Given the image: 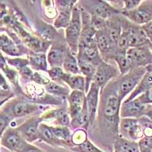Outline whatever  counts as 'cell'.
I'll return each mask as SVG.
<instances>
[{
    "mask_svg": "<svg viewBox=\"0 0 152 152\" xmlns=\"http://www.w3.org/2000/svg\"><path fill=\"white\" fill-rule=\"evenodd\" d=\"M5 100H7V99H6V100H1V101H0V106H2V104H3V103L5 101Z\"/></svg>",
    "mask_w": 152,
    "mask_h": 152,
    "instance_id": "f907efd6",
    "label": "cell"
},
{
    "mask_svg": "<svg viewBox=\"0 0 152 152\" xmlns=\"http://www.w3.org/2000/svg\"><path fill=\"white\" fill-rule=\"evenodd\" d=\"M142 28L143 29V31H145V33L146 34V36H147L148 39L149 41L152 44V21L142 25Z\"/></svg>",
    "mask_w": 152,
    "mask_h": 152,
    "instance_id": "7bdbcfd3",
    "label": "cell"
},
{
    "mask_svg": "<svg viewBox=\"0 0 152 152\" xmlns=\"http://www.w3.org/2000/svg\"><path fill=\"white\" fill-rule=\"evenodd\" d=\"M43 119L41 117H32L17 129L21 136L28 143L39 139V126Z\"/></svg>",
    "mask_w": 152,
    "mask_h": 152,
    "instance_id": "8992f818",
    "label": "cell"
},
{
    "mask_svg": "<svg viewBox=\"0 0 152 152\" xmlns=\"http://www.w3.org/2000/svg\"><path fill=\"white\" fill-rule=\"evenodd\" d=\"M37 29L42 39L46 41L51 42V40H54L55 37L56 36V31L53 27L45 23H41L40 25H38Z\"/></svg>",
    "mask_w": 152,
    "mask_h": 152,
    "instance_id": "1f68e13d",
    "label": "cell"
},
{
    "mask_svg": "<svg viewBox=\"0 0 152 152\" xmlns=\"http://www.w3.org/2000/svg\"><path fill=\"white\" fill-rule=\"evenodd\" d=\"M122 21L118 18L117 15L112 17L109 20H107V26H106L104 31L109 37L111 41L114 45L117 47V43L120 37L123 30H122Z\"/></svg>",
    "mask_w": 152,
    "mask_h": 152,
    "instance_id": "2e32d148",
    "label": "cell"
},
{
    "mask_svg": "<svg viewBox=\"0 0 152 152\" xmlns=\"http://www.w3.org/2000/svg\"><path fill=\"white\" fill-rule=\"evenodd\" d=\"M145 73V67L135 68L131 70L128 75L123 78L117 91V94L120 100H123L126 95L131 94L134 91Z\"/></svg>",
    "mask_w": 152,
    "mask_h": 152,
    "instance_id": "7a4b0ae2",
    "label": "cell"
},
{
    "mask_svg": "<svg viewBox=\"0 0 152 152\" xmlns=\"http://www.w3.org/2000/svg\"><path fill=\"white\" fill-rule=\"evenodd\" d=\"M47 73L53 81H62L66 72H65L62 67H54L48 70Z\"/></svg>",
    "mask_w": 152,
    "mask_h": 152,
    "instance_id": "d590c367",
    "label": "cell"
},
{
    "mask_svg": "<svg viewBox=\"0 0 152 152\" xmlns=\"http://www.w3.org/2000/svg\"><path fill=\"white\" fill-rule=\"evenodd\" d=\"M20 72H21V74L22 75V76H24V78H28V79H31L34 72L33 71V69H31V68L28 66L24 67L23 69H21V70H20Z\"/></svg>",
    "mask_w": 152,
    "mask_h": 152,
    "instance_id": "ee69618b",
    "label": "cell"
},
{
    "mask_svg": "<svg viewBox=\"0 0 152 152\" xmlns=\"http://www.w3.org/2000/svg\"><path fill=\"white\" fill-rule=\"evenodd\" d=\"M120 132L125 138L135 141L142 138L143 131L135 118H123L119 124Z\"/></svg>",
    "mask_w": 152,
    "mask_h": 152,
    "instance_id": "ba28073f",
    "label": "cell"
},
{
    "mask_svg": "<svg viewBox=\"0 0 152 152\" xmlns=\"http://www.w3.org/2000/svg\"><path fill=\"white\" fill-rule=\"evenodd\" d=\"M5 66V59H4V58L2 56L0 55V68H1V69H3Z\"/></svg>",
    "mask_w": 152,
    "mask_h": 152,
    "instance_id": "681fc988",
    "label": "cell"
},
{
    "mask_svg": "<svg viewBox=\"0 0 152 152\" xmlns=\"http://www.w3.org/2000/svg\"><path fill=\"white\" fill-rule=\"evenodd\" d=\"M77 59L91 62L95 66H98L102 62H104L103 59L100 57V52H99L96 43L91 44V45L78 46Z\"/></svg>",
    "mask_w": 152,
    "mask_h": 152,
    "instance_id": "7c38bea8",
    "label": "cell"
},
{
    "mask_svg": "<svg viewBox=\"0 0 152 152\" xmlns=\"http://www.w3.org/2000/svg\"><path fill=\"white\" fill-rule=\"evenodd\" d=\"M25 43L34 53H45L51 45V42L28 34L24 38Z\"/></svg>",
    "mask_w": 152,
    "mask_h": 152,
    "instance_id": "603a6c76",
    "label": "cell"
},
{
    "mask_svg": "<svg viewBox=\"0 0 152 152\" xmlns=\"http://www.w3.org/2000/svg\"><path fill=\"white\" fill-rule=\"evenodd\" d=\"M21 152H43L41 149H40L39 148L36 147L34 145H31V144L26 142L24 147L23 148Z\"/></svg>",
    "mask_w": 152,
    "mask_h": 152,
    "instance_id": "f6af8a7d",
    "label": "cell"
},
{
    "mask_svg": "<svg viewBox=\"0 0 152 152\" xmlns=\"http://www.w3.org/2000/svg\"><path fill=\"white\" fill-rule=\"evenodd\" d=\"M78 59L80 72H81V75L85 78V81H86L85 93H88L92 81H93L95 73H96V71H97V67L89 62L82 60V59Z\"/></svg>",
    "mask_w": 152,
    "mask_h": 152,
    "instance_id": "44dd1931",
    "label": "cell"
},
{
    "mask_svg": "<svg viewBox=\"0 0 152 152\" xmlns=\"http://www.w3.org/2000/svg\"><path fill=\"white\" fill-rule=\"evenodd\" d=\"M86 96L85 92L80 91H72L68 97L69 100V113L73 119L78 116L82 110Z\"/></svg>",
    "mask_w": 152,
    "mask_h": 152,
    "instance_id": "5bb4252c",
    "label": "cell"
},
{
    "mask_svg": "<svg viewBox=\"0 0 152 152\" xmlns=\"http://www.w3.org/2000/svg\"><path fill=\"white\" fill-rule=\"evenodd\" d=\"M71 124L74 128L84 127L85 129H88V126L90 124V115H89L88 107H87L86 99H85L82 110L77 117L72 119Z\"/></svg>",
    "mask_w": 152,
    "mask_h": 152,
    "instance_id": "83f0119b",
    "label": "cell"
},
{
    "mask_svg": "<svg viewBox=\"0 0 152 152\" xmlns=\"http://www.w3.org/2000/svg\"><path fill=\"white\" fill-rule=\"evenodd\" d=\"M31 81H33L34 82H35L37 85H44L46 86L47 85H48L50 82V78H47L45 75L40 74L38 72H34L32 78H31Z\"/></svg>",
    "mask_w": 152,
    "mask_h": 152,
    "instance_id": "f35d334b",
    "label": "cell"
},
{
    "mask_svg": "<svg viewBox=\"0 0 152 152\" xmlns=\"http://www.w3.org/2000/svg\"><path fill=\"white\" fill-rule=\"evenodd\" d=\"M138 143L140 152H152V137H142Z\"/></svg>",
    "mask_w": 152,
    "mask_h": 152,
    "instance_id": "8d00e7d4",
    "label": "cell"
},
{
    "mask_svg": "<svg viewBox=\"0 0 152 152\" xmlns=\"http://www.w3.org/2000/svg\"><path fill=\"white\" fill-rule=\"evenodd\" d=\"M87 139H88V135L85 130L78 129L71 137V143H72V146H78L83 144Z\"/></svg>",
    "mask_w": 152,
    "mask_h": 152,
    "instance_id": "e575fe53",
    "label": "cell"
},
{
    "mask_svg": "<svg viewBox=\"0 0 152 152\" xmlns=\"http://www.w3.org/2000/svg\"><path fill=\"white\" fill-rule=\"evenodd\" d=\"M122 100L117 94L109 95L106 100L105 106L103 109L104 116L107 121L116 125L119 122V113Z\"/></svg>",
    "mask_w": 152,
    "mask_h": 152,
    "instance_id": "9c48e42d",
    "label": "cell"
},
{
    "mask_svg": "<svg viewBox=\"0 0 152 152\" xmlns=\"http://www.w3.org/2000/svg\"><path fill=\"white\" fill-rule=\"evenodd\" d=\"M120 110V115L123 118H135L138 117L144 113L145 105H142L136 99H134L129 102H123Z\"/></svg>",
    "mask_w": 152,
    "mask_h": 152,
    "instance_id": "ac0fdd59",
    "label": "cell"
},
{
    "mask_svg": "<svg viewBox=\"0 0 152 152\" xmlns=\"http://www.w3.org/2000/svg\"><path fill=\"white\" fill-rule=\"evenodd\" d=\"M62 81L66 82L72 91L85 92L86 81L82 75H70L66 73Z\"/></svg>",
    "mask_w": 152,
    "mask_h": 152,
    "instance_id": "7402d4cb",
    "label": "cell"
},
{
    "mask_svg": "<svg viewBox=\"0 0 152 152\" xmlns=\"http://www.w3.org/2000/svg\"><path fill=\"white\" fill-rule=\"evenodd\" d=\"M114 59L117 63L119 70L122 75L128 74L133 69L132 65L129 59L126 57V53H118L117 54L114 56Z\"/></svg>",
    "mask_w": 152,
    "mask_h": 152,
    "instance_id": "f546056e",
    "label": "cell"
},
{
    "mask_svg": "<svg viewBox=\"0 0 152 152\" xmlns=\"http://www.w3.org/2000/svg\"><path fill=\"white\" fill-rule=\"evenodd\" d=\"M26 142L17 129L11 128L5 132L1 140L2 145L13 152H21Z\"/></svg>",
    "mask_w": 152,
    "mask_h": 152,
    "instance_id": "30bf717a",
    "label": "cell"
},
{
    "mask_svg": "<svg viewBox=\"0 0 152 152\" xmlns=\"http://www.w3.org/2000/svg\"><path fill=\"white\" fill-rule=\"evenodd\" d=\"M123 15L136 25H144L152 21V1H143L136 9L123 12Z\"/></svg>",
    "mask_w": 152,
    "mask_h": 152,
    "instance_id": "3957f363",
    "label": "cell"
},
{
    "mask_svg": "<svg viewBox=\"0 0 152 152\" xmlns=\"http://www.w3.org/2000/svg\"><path fill=\"white\" fill-rule=\"evenodd\" d=\"M2 69H3L4 72L5 73V75H6V76H7V78L12 81V83H15V84L17 83L18 74L15 70L7 67L6 66H5Z\"/></svg>",
    "mask_w": 152,
    "mask_h": 152,
    "instance_id": "b9f144b4",
    "label": "cell"
},
{
    "mask_svg": "<svg viewBox=\"0 0 152 152\" xmlns=\"http://www.w3.org/2000/svg\"><path fill=\"white\" fill-rule=\"evenodd\" d=\"M70 149L75 152H104L94 145L88 138L83 144L78 146H72Z\"/></svg>",
    "mask_w": 152,
    "mask_h": 152,
    "instance_id": "836d02e7",
    "label": "cell"
},
{
    "mask_svg": "<svg viewBox=\"0 0 152 152\" xmlns=\"http://www.w3.org/2000/svg\"><path fill=\"white\" fill-rule=\"evenodd\" d=\"M29 63L32 69L37 71L48 72L47 58L45 53H34L29 56Z\"/></svg>",
    "mask_w": 152,
    "mask_h": 152,
    "instance_id": "d4e9b609",
    "label": "cell"
},
{
    "mask_svg": "<svg viewBox=\"0 0 152 152\" xmlns=\"http://www.w3.org/2000/svg\"><path fill=\"white\" fill-rule=\"evenodd\" d=\"M39 139L52 146H63L66 142L59 140L54 135L51 126L40 123L39 126Z\"/></svg>",
    "mask_w": 152,
    "mask_h": 152,
    "instance_id": "d6986e66",
    "label": "cell"
},
{
    "mask_svg": "<svg viewBox=\"0 0 152 152\" xmlns=\"http://www.w3.org/2000/svg\"><path fill=\"white\" fill-rule=\"evenodd\" d=\"M113 152H119V151H118L117 150H116V149H115V150H114V151H113Z\"/></svg>",
    "mask_w": 152,
    "mask_h": 152,
    "instance_id": "f5cc1de1",
    "label": "cell"
},
{
    "mask_svg": "<svg viewBox=\"0 0 152 152\" xmlns=\"http://www.w3.org/2000/svg\"><path fill=\"white\" fill-rule=\"evenodd\" d=\"M8 62L11 66H14L16 69L21 70L25 66H29V59H23V58H14V59H9Z\"/></svg>",
    "mask_w": 152,
    "mask_h": 152,
    "instance_id": "74e56055",
    "label": "cell"
},
{
    "mask_svg": "<svg viewBox=\"0 0 152 152\" xmlns=\"http://www.w3.org/2000/svg\"><path fill=\"white\" fill-rule=\"evenodd\" d=\"M69 49L60 43H54L51 46L47 54V62L51 68L61 67Z\"/></svg>",
    "mask_w": 152,
    "mask_h": 152,
    "instance_id": "4fadbf2b",
    "label": "cell"
},
{
    "mask_svg": "<svg viewBox=\"0 0 152 152\" xmlns=\"http://www.w3.org/2000/svg\"><path fill=\"white\" fill-rule=\"evenodd\" d=\"M115 149L119 152H140L138 143L123 137H119L116 139Z\"/></svg>",
    "mask_w": 152,
    "mask_h": 152,
    "instance_id": "4316f807",
    "label": "cell"
},
{
    "mask_svg": "<svg viewBox=\"0 0 152 152\" xmlns=\"http://www.w3.org/2000/svg\"><path fill=\"white\" fill-rule=\"evenodd\" d=\"M135 99L142 105L152 104V88L148 90L147 91H145V93L139 95Z\"/></svg>",
    "mask_w": 152,
    "mask_h": 152,
    "instance_id": "ab89813d",
    "label": "cell"
},
{
    "mask_svg": "<svg viewBox=\"0 0 152 152\" xmlns=\"http://www.w3.org/2000/svg\"><path fill=\"white\" fill-rule=\"evenodd\" d=\"M45 90L50 94L56 96V97H69L70 92L68 88L56 83L54 81H50L48 85L45 86Z\"/></svg>",
    "mask_w": 152,
    "mask_h": 152,
    "instance_id": "4dcf8cb0",
    "label": "cell"
},
{
    "mask_svg": "<svg viewBox=\"0 0 152 152\" xmlns=\"http://www.w3.org/2000/svg\"><path fill=\"white\" fill-rule=\"evenodd\" d=\"M117 75V69L104 62L97 67V71L92 82L96 84L101 89L109 82L110 80Z\"/></svg>",
    "mask_w": 152,
    "mask_h": 152,
    "instance_id": "8fae6325",
    "label": "cell"
},
{
    "mask_svg": "<svg viewBox=\"0 0 152 152\" xmlns=\"http://www.w3.org/2000/svg\"><path fill=\"white\" fill-rule=\"evenodd\" d=\"M39 110V106L36 104H31L28 102L21 101L18 102L13 107L12 114L15 117H22L28 116L32 113H34Z\"/></svg>",
    "mask_w": 152,
    "mask_h": 152,
    "instance_id": "cb8c5ba5",
    "label": "cell"
},
{
    "mask_svg": "<svg viewBox=\"0 0 152 152\" xmlns=\"http://www.w3.org/2000/svg\"><path fill=\"white\" fill-rule=\"evenodd\" d=\"M51 129L54 135L59 140L64 142L71 140V132L67 126H51Z\"/></svg>",
    "mask_w": 152,
    "mask_h": 152,
    "instance_id": "d6a6232c",
    "label": "cell"
},
{
    "mask_svg": "<svg viewBox=\"0 0 152 152\" xmlns=\"http://www.w3.org/2000/svg\"><path fill=\"white\" fill-rule=\"evenodd\" d=\"M95 40H96V43H97L100 54L104 56L110 55L113 50L114 47H116L113 43L109 37L107 36L104 30V31H98L96 32Z\"/></svg>",
    "mask_w": 152,
    "mask_h": 152,
    "instance_id": "e0dca14e",
    "label": "cell"
},
{
    "mask_svg": "<svg viewBox=\"0 0 152 152\" xmlns=\"http://www.w3.org/2000/svg\"><path fill=\"white\" fill-rule=\"evenodd\" d=\"M0 88H2V89L7 91H9V86L8 85L7 81L1 73H0Z\"/></svg>",
    "mask_w": 152,
    "mask_h": 152,
    "instance_id": "7dc6e473",
    "label": "cell"
},
{
    "mask_svg": "<svg viewBox=\"0 0 152 152\" xmlns=\"http://www.w3.org/2000/svg\"><path fill=\"white\" fill-rule=\"evenodd\" d=\"M8 94H9V91H5L4 89H2V88H0V98L7 97Z\"/></svg>",
    "mask_w": 152,
    "mask_h": 152,
    "instance_id": "c3c4849f",
    "label": "cell"
},
{
    "mask_svg": "<svg viewBox=\"0 0 152 152\" xmlns=\"http://www.w3.org/2000/svg\"><path fill=\"white\" fill-rule=\"evenodd\" d=\"M150 49H151V53H152V44H151V45Z\"/></svg>",
    "mask_w": 152,
    "mask_h": 152,
    "instance_id": "816d5d0a",
    "label": "cell"
},
{
    "mask_svg": "<svg viewBox=\"0 0 152 152\" xmlns=\"http://www.w3.org/2000/svg\"><path fill=\"white\" fill-rule=\"evenodd\" d=\"M62 69L65 72L70 75H81L78 66V59L75 56L70 52V50L67 52L63 63H62Z\"/></svg>",
    "mask_w": 152,
    "mask_h": 152,
    "instance_id": "484cf974",
    "label": "cell"
},
{
    "mask_svg": "<svg viewBox=\"0 0 152 152\" xmlns=\"http://www.w3.org/2000/svg\"><path fill=\"white\" fill-rule=\"evenodd\" d=\"M85 9L88 14L109 20L112 17L122 13L116 8L113 7L108 2L104 1H85Z\"/></svg>",
    "mask_w": 152,
    "mask_h": 152,
    "instance_id": "277c9868",
    "label": "cell"
},
{
    "mask_svg": "<svg viewBox=\"0 0 152 152\" xmlns=\"http://www.w3.org/2000/svg\"><path fill=\"white\" fill-rule=\"evenodd\" d=\"M100 88L92 82L86 95V104L90 115V124H92L97 113L99 103V94Z\"/></svg>",
    "mask_w": 152,
    "mask_h": 152,
    "instance_id": "9a60e30c",
    "label": "cell"
},
{
    "mask_svg": "<svg viewBox=\"0 0 152 152\" xmlns=\"http://www.w3.org/2000/svg\"><path fill=\"white\" fill-rule=\"evenodd\" d=\"M141 0H126L124 1V7L123 9V12H128V11L133 10L136 9L138 5L142 3Z\"/></svg>",
    "mask_w": 152,
    "mask_h": 152,
    "instance_id": "60d3db41",
    "label": "cell"
},
{
    "mask_svg": "<svg viewBox=\"0 0 152 152\" xmlns=\"http://www.w3.org/2000/svg\"><path fill=\"white\" fill-rule=\"evenodd\" d=\"M126 56L131 62L133 69L152 64V53L149 47L129 48L126 51Z\"/></svg>",
    "mask_w": 152,
    "mask_h": 152,
    "instance_id": "5b68a950",
    "label": "cell"
},
{
    "mask_svg": "<svg viewBox=\"0 0 152 152\" xmlns=\"http://www.w3.org/2000/svg\"><path fill=\"white\" fill-rule=\"evenodd\" d=\"M76 1H56L59 15L55 19L54 27L56 28H66L71 21L72 13Z\"/></svg>",
    "mask_w": 152,
    "mask_h": 152,
    "instance_id": "52a82bcc",
    "label": "cell"
},
{
    "mask_svg": "<svg viewBox=\"0 0 152 152\" xmlns=\"http://www.w3.org/2000/svg\"><path fill=\"white\" fill-rule=\"evenodd\" d=\"M151 88H152V74L151 73L146 72V73H145V74L144 75L143 77H142L140 82L138 84V85H137L136 88L134 89V91L130 94L129 97L126 99V100H125L124 103H127V102H129V101H132V100H133L134 99L136 98V97H138L139 95L145 93V91H147L148 90H149V89Z\"/></svg>",
    "mask_w": 152,
    "mask_h": 152,
    "instance_id": "ffe728a7",
    "label": "cell"
},
{
    "mask_svg": "<svg viewBox=\"0 0 152 152\" xmlns=\"http://www.w3.org/2000/svg\"><path fill=\"white\" fill-rule=\"evenodd\" d=\"M0 47L9 55L17 56L21 54L15 44L5 34H0Z\"/></svg>",
    "mask_w": 152,
    "mask_h": 152,
    "instance_id": "f1b7e54d",
    "label": "cell"
},
{
    "mask_svg": "<svg viewBox=\"0 0 152 152\" xmlns=\"http://www.w3.org/2000/svg\"><path fill=\"white\" fill-rule=\"evenodd\" d=\"M9 119L7 116H4V115L0 116V136L2 135L3 131L5 129L7 125L9 124Z\"/></svg>",
    "mask_w": 152,
    "mask_h": 152,
    "instance_id": "bcb514c9",
    "label": "cell"
},
{
    "mask_svg": "<svg viewBox=\"0 0 152 152\" xmlns=\"http://www.w3.org/2000/svg\"><path fill=\"white\" fill-rule=\"evenodd\" d=\"M82 21H81V10L75 6L72 9L71 21L66 28V40L70 52L74 55L78 53V45L81 37Z\"/></svg>",
    "mask_w": 152,
    "mask_h": 152,
    "instance_id": "6da1fadb",
    "label": "cell"
}]
</instances>
